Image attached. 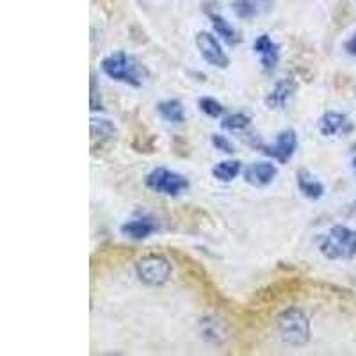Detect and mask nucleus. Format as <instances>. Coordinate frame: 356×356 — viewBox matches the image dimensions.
Segmentation results:
<instances>
[{
    "label": "nucleus",
    "instance_id": "f257e3e1",
    "mask_svg": "<svg viewBox=\"0 0 356 356\" xmlns=\"http://www.w3.org/2000/svg\"><path fill=\"white\" fill-rule=\"evenodd\" d=\"M100 66H102V72L109 79L116 82H123V84L132 86V88L143 86V82L148 77V70L144 68L134 55L127 54L123 50L107 55Z\"/></svg>",
    "mask_w": 356,
    "mask_h": 356
},
{
    "label": "nucleus",
    "instance_id": "f03ea898",
    "mask_svg": "<svg viewBox=\"0 0 356 356\" xmlns=\"http://www.w3.org/2000/svg\"><path fill=\"white\" fill-rule=\"evenodd\" d=\"M276 328H278L280 339L288 346H296V348L308 344L310 335H312L308 315L297 306L285 308L276 317Z\"/></svg>",
    "mask_w": 356,
    "mask_h": 356
},
{
    "label": "nucleus",
    "instance_id": "7ed1b4c3",
    "mask_svg": "<svg viewBox=\"0 0 356 356\" xmlns=\"http://www.w3.org/2000/svg\"><path fill=\"white\" fill-rule=\"evenodd\" d=\"M319 250L328 260L353 259L356 257V230L342 225L333 226L321 241Z\"/></svg>",
    "mask_w": 356,
    "mask_h": 356
},
{
    "label": "nucleus",
    "instance_id": "20e7f679",
    "mask_svg": "<svg viewBox=\"0 0 356 356\" xmlns=\"http://www.w3.org/2000/svg\"><path fill=\"white\" fill-rule=\"evenodd\" d=\"M171 271H173V266L161 253L144 255L136 264L137 278L152 287H161V285L168 284L171 278Z\"/></svg>",
    "mask_w": 356,
    "mask_h": 356
},
{
    "label": "nucleus",
    "instance_id": "39448f33",
    "mask_svg": "<svg viewBox=\"0 0 356 356\" xmlns=\"http://www.w3.org/2000/svg\"><path fill=\"white\" fill-rule=\"evenodd\" d=\"M144 186L148 187L150 191L175 198L189 189V180L184 175L168 168H155L144 177Z\"/></svg>",
    "mask_w": 356,
    "mask_h": 356
},
{
    "label": "nucleus",
    "instance_id": "423d86ee",
    "mask_svg": "<svg viewBox=\"0 0 356 356\" xmlns=\"http://www.w3.org/2000/svg\"><path fill=\"white\" fill-rule=\"evenodd\" d=\"M196 47H198L201 57H204L210 66L221 70L228 68V55L225 54V50L221 47V43L214 38V34H210L207 30L198 32V34H196Z\"/></svg>",
    "mask_w": 356,
    "mask_h": 356
},
{
    "label": "nucleus",
    "instance_id": "0eeeda50",
    "mask_svg": "<svg viewBox=\"0 0 356 356\" xmlns=\"http://www.w3.org/2000/svg\"><path fill=\"white\" fill-rule=\"evenodd\" d=\"M259 148L262 150L266 155L276 159L280 164H287L290 159H293L294 152L297 148V134L294 128H285L278 134L275 144L273 146H267V144H259Z\"/></svg>",
    "mask_w": 356,
    "mask_h": 356
},
{
    "label": "nucleus",
    "instance_id": "6e6552de",
    "mask_svg": "<svg viewBox=\"0 0 356 356\" xmlns=\"http://www.w3.org/2000/svg\"><path fill=\"white\" fill-rule=\"evenodd\" d=\"M353 130H355V125L351 119L337 110H328L319 119V132L324 137H344L349 136Z\"/></svg>",
    "mask_w": 356,
    "mask_h": 356
},
{
    "label": "nucleus",
    "instance_id": "1a4fd4ad",
    "mask_svg": "<svg viewBox=\"0 0 356 356\" xmlns=\"http://www.w3.org/2000/svg\"><path fill=\"white\" fill-rule=\"evenodd\" d=\"M170 253L171 257H173L175 264L180 267V273L186 276L187 280L192 281V284H196L201 288L208 287V275L201 264H198L192 257H189L187 253H182V251L178 250H171Z\"/></svg>",
    "mask_w": 356,
    "mask_h": 356
},
{
    "label": "nucleus",
    "instance_id": "9d476101",
    "mask_svg": "<svg viewBox=\"0 0 356 356\" xmlns=\"http://www.w3.org/2000/svg\"><path fill=\"white\" fill-rule=\"evenodd\" d=\"M296 81H294L293 77H287V79H281L275 84V88L267 93V97L264 98V103L269 110H281L285 109L288 102H290V98L294 97L296 93Z\"/></svg>",
    "mask_w": 356,
    "mask_h": 356
},
{
    "label": "nucleus",
    "instance_id": "9b49d317",
    "mask_svg": "<svg viewBox=\"0 0 356 356\" xmlns=\"http://www.w3.org/2000/svg\"><path fill=\"white\" fill-rule=\"evenodd\" d=\"M199 335L205 342L212 344V346H221L228 340V328H226L223 319H217L214 315H205L199 319Z\"/></svg>",
    "mask_w": 356,
    "mask_h": 356
},
{
    "label": "nucleus",
    "instance_id": "f8f14e48",
    "mask_svg": "<svg viewBox=\"0 0 356 356\" xmlns=\"http://www.w3.org/2000/svg\"><path fill=\"white\" fill-rule=\"evenodd\" d=\"M255 54L260 55V64L266 72H271L276 68V64L280 61V47L271 39V36L260 34L253 41Z\"/></svg>",
    "mask_w": 356,
    "mask_h": 356
},
{
    "label": "nucleus",
    "instance_id": "ddd939ff",
    "mask_svg": "<svg viewBox=\"0 0 356 356\" xmlns=\"http://www.w3.org/2000/svg\"><path fill=\"white\" fill-rule=\"evenodd\" d=\"M159 230V225L155 223V219L152 217H136V219L125 221L119 232L123 233L125 237L132 239V241H144L148 239L152 233H155Z\"/></svg>",
    "mask_w": 356,
    "mask_h": 356
},
{
    "label": "nucleus",
    "instance_id": "4468645a",
    "mask_svg": "<svg viewBox=\"0 0 356 356\" xmlns=\"http://www.w3.org/2000/svg\"><path fill=\"white\" fill-rule=\"evenodd\" d=\"M276 175H278V170L271 162H253L244 171V180L250 186L266 187L275 180Z\"/></svg>",
    "mask_w": 356,
    "mask_h": 356
},
{
    "label": "nucleus",
    "instance_id": "2eb2a0df",
    "mask_svg": "<svg viewBox=\"0 0 356 356\" xmlns=\"http://www.w3.org/2000/svg\"><path fill=\"white\" fill-rule=\"evenodd\" d=\"M116 136H118V130L112 121L102 118L91 119V146L93 150L103 148L106 144H110L112 141H116Z\"/></svg>",
    "mask_w": 356,
    "mask_h": 356
},
{
    "label": "nucleus",
    "instance_id": "dca6fc26",
    "mask_svg": "<svg viewBox=\"0 0 356 356\" xmlns=\"http://www.w3.org/2000/svg\"><path fill=\"white\" fill-rule=\"evenodd\" d=\"M297 187L305 198L308 199H321L324 196V186L322 182H319L314 175L310 173L308 170H299L297 171Z\"/></svg>",
    "mask_w": 356,
    "mask_h": 356
},
{
    "label": "nucleus",
    "instance_id": "f3484780",
    "mask_svg": "<svg viewBox=\"0 0 356 356\" xmlns=\"http://www.w3.org/2000/svg\"><path fill=\"white\" fill-rule=\"evenodd\" d=\"M157 112L161 118L168 123H182L186 119V112H184V106L177 98H170V100H162L157 103Z\"/></svg>",
    "mask_w": 356,
    "mask_h": 356
},
{
    "label": "nucleus",
    "instance_id": "a211bd4d",
    "mask_svg": "<svg viewBox=\"0 0 356 356\" xmlns=\"http://www.w3.org/2000/svg\"><path fill=\"white\" fill-rule=\"evenodd\" d=\"M242 170L241 161L237 159H232V161H223L219 164H216L212 168V177L219 182H232L235 178L239 177Z\"/></svg>",
    "mask_w": 356,
    "mask_h": 356
},
{
    "label": "nucleus",
    "instance_id": "6ab92c4d",
    "mask_svg": "<svg viewBox=\"0 0 356 356\" xmlns=\"http://www.w3.org/2000/svg\"><path fill=\"white\" fill-rule=\"evenodd\" d=\"M210 21H212L214 32H216L225 43H228V45H237V43L241 41L237 30L233 29V26H230L228 21L221 17V14H210Z\"/></svg>",
    "mask_w": 356,
    "mask_h": 356
},
{
    "label": "nucleus",
    "instance_id": "aec40b11",
    "mask_svg": "<svg viewBox=\"0 0 356 356\" xmlns=\"http://www.w3.org/2000/svg\"><path fill=\"white\" fill-rule=\"evenodd\" d=\"M251 125V118L244 112H233V115L226 116L223 121H221V128H225V130H246L248 127Z\"/></svg>",
    "mask_w": 356,
    "mask_h": 356
},
{
    "label": "nucleus",
    "instance_id": "412c9836",
    "mask_svg": "<svg viewBox=\"0 0 356 356\" xmlns=\"http://www.w3.org/2000/svg\"><path fill=\"white\" fill-rule=\"evenodd\" d=\"M233 13L242 20H250L259 13V4L257 0H233Z\"/></svg>",
    "mask_w": 356,
    "mask_h": 356
},
{
    "label": "nucleus",
    "instance_id": "4be33fe9",
    "mask_svg": "<svg viewBox=\"0 0 356 356\" xmlns=\"http://www.w3.org/2000/svg\"><path fill=\"white\" fill-rule=\"evenodd\" d=\"M198 107H199V110L204 112V115L210 116V118H219V116L223 115V110H225L223 103H221L219 100H216V98H212V97H201V98H199Z\"/></svg>",
    "mask_w": 356,
    "mask_h": 356
},
{
    "label": "nucleus",
    "instance_id": "5701e85b",
    "mask_svg": "<svg viewBox=\"0 0 356 356\" xmlns=\"http://www.w3.org/2000/svg\"><path fill=\"white\" fill-rule=\"evenodd\" d=\"M89 106H91V110H102V98H100V88H98L97 75L91 73V100H89Z\"/></svg>",
    "mask_w": 356,
    "mask_h": 356
},
{
    "label": "nucleus",
    "instance_id": "b1692460",
    "mask_svg": "<svg viewBox=\"0 0 356 356\" xmlns=\"http://www.w3.org/2000/svg\"><path fill=\"white\" fill-rule=\"evenodd\" d=\"M210 141H212L214 148L219 150V152H223V153H233V152H235L233 144L230 143V141L226 139L225 136H221V134H212Z\"/></svg>",
    "mask_w": 356,
    "mask_h": 356
},
{
    "label": "nucleus",
    "instance_id": "393cba45",
    "mask_svg": "<svg viewBox=\"0 0 356 356\" xmlns=\"http://www.w3.org/2000/svg\"><path fill=\"white\" fill-rule=\"evenodd\" d=\"M344 48H346V52H348L349 55H356V32L346 41Z\"/></svg>",
    "mask_w": 356,
    "mask_h": 356
},
{
    "label": "nucleus",
    "instance_id": "a878e982",
    "mask_svg": "<svg viewBox=\"0 0 356 356\" xmlns=\"http://www.w3.org/2000/svg\"><path fill=\"white\" fill-rule=\"evenodd\" d=\"M353 170H355V173H356V157L353 159Z\"/></svg>",
    "mask_w": 356,
    "mask_h": 356
}]
</instances>
